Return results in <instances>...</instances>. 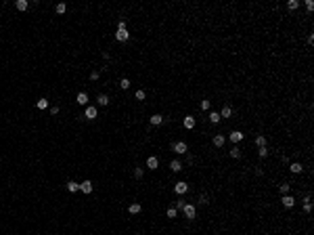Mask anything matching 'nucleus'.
I'll use <instances>...</instances> for the list:
<instances>
[{
  "instance_id": "nucleus-1",
  "label": "nucleus",
  "mask_w": 314,
  "mask_h": 235,
  "mask_svg": "<svg viewBox=\"0 0 314 235\" xmlns=\"http://www.w3.org/2000/svg\"><path fill=\"white\" fill-rule=\"evenodd\" d=\"M182 212H184V216L188 218V221H193V218L197 216V208H195L193 204H184V208H182Z\"/></svg>"
},
{
  "instance_id": "nucleus-2",
  "label": "nucleus",
  "mask_w": 314,
  "mask_h": 235,
  "mask_svg": "<svg viewBox=\"0 0 314 235\" xmlns=\"http://www.w3.org/2000/svg\"><path fill=\"white\" fill-rule=\"evenodd\" d=\"M172 149H174V153H178V155H182V153H186V151H188V145H186L184 141H176Z\"/></svg>"
},
{
  "instance_id": "nucleus-3",
  "label": "nucleus",
  "mask_w": 314,
  "mask_h": 235,
  "mask_svg": "<svg viewBox=\"0 0 314 235\" xmlns=\"http://www.w3.org/2000/svg\"><path fill=\"white\" fill-rule=\"evenodd\" d=\"M174 191L178 193V195H184L186 191H188V185H186L184 181H178V183L174 185Z\"/></svg>"
},
{
  "instance_id": "nucleus-4",
  "label": "nucleus",
  "mask_w": 314,
  "mask_h": 235,
  "mask_svg": "<svg viewBox=\"0 0 314 235\" xmlns=\"http://www.w3.org/2000/svg\"><path fill=\"white\" fill-rule=\"evenodd\" d=\"M99 116V111H96V107H92V105H88L86 107V111H84V116L82 118H86V120H94V118Z\"/></svg>"
},
{
  "instance_id": "nucleus-5",
  "label": "nucleus",
  "mask_w": 314,
  "mask_h": 235,
  "mask_svg": "<svg viewBox=\"0 0 314 235\" xmlns=\"http://www.w3.org/2000/svg\"><path fill=\"white\" fill-rule=\"evenodd\" d=\"M241 139H243V132H241V130H233V132L228 134V141L233 143V145H237Z\"/></svg>"
},
{
  "instance_id": "nucleus-6",
  "label": "nucleus",
  "mask_w": 314,
  "mask_h": 235,
  "mask_svg": "<svg viewBox=\"0 0 314 235\" xmlns=\"http://www.w3.org/2000/svg\"><path fill=\"white\" fill-rule=\"evenodd\" d=\"M128 38H130L128 30H117V32H115V40H117V42H126Z\"/></svg>"
},
{
  "instance_id": "nucleus-7",
  "label": "nucleus",
  "mask_w": 314,
  "mask_h": 235,
  "mask_svg": "<svg viewBox=\"0 0 314 235\" xmlns=\"http://www.w3.org/2000/svg\"><path fill=\"white\" fill-rule=\"evenodd\" d=\"M157 166H159V160H157L155 155H149V157H147V168H151V170H155Z\"/></svg>"
},
{
  "instance_id": "nucleus-8",
  "label": "nucleus",
  "mask_w": 314,
  "mask_h": 235,
  "mask_svg": "<svg viewBox=\"0 0 314 235\" xmlns=\"http://www.w3.org/2000/svg\"><path fill=\"white\" fill-rule=\"evenodd\" d=\"M80 191H82V193H92V183H90V181L80 183Z\"/></svg>"
},
{
  "instance_id": "nucleus-9",
  "label": "nucleus",
  "mask_w": 314,
  "mask_h": 235,
  "mask_svg": "<svg viewBox=\"0 0 314 235\" xmlns=\"http://www.w3.org/2000/svg\"><path fill=\"white\" fill-rule=\"evenodd\" d=\"M170 168H172V172H180L184 166H182V162H180V160H172V162H170Z\"/></svg>"
},
{
  "instance_id": "nucleus-10",
  "label": "nucleus",
  "mask_w": 314,
  "mask_h": 235,
  "mask_svg": "<svg viewBox=\"0 0 314 235\" xmlns=\"http://www.w3.org/2000/svg\"><path fill=\"white\" fill-rule=\"evenodd\" d=\"M293 204H295V197H291L289 193L283 195V206H285V208H293Z\"/></svg>"
},
{
  "instance_id": "nucleus-11",
  "label": "nucleus",
  "mask_w": 314,
  "mask_h": 235,
  "mask_svg": "<svg viewBox=\"0 0 314 235\" xmlns=\"http://www.w3.org/2000/svg\"><path fill=\"white\" fill-rule=\"evenodd\" d=\"M184 128L186 130H193V128H195V118H193V116H186L184 118Z\"/></svg>"
},
{
  "instance_id": "nucleus-12",
  "label": "nucleus",
  "mask_w": 314,
  "mask_h": 235,
  "mask_svg": "<svg viewBox=\"0 0 314 235\" xmlns=\"http://www.w3.org/2000/svg\"><path fill=\"white\" fill-rule=\"evenodd\" d=\"M140 210H142V206H140L138 201H134V204H130V206H128V212H130V214H138Z\"/></svg>"
},
{
  "instance_id": "nucleus-13",
  "label": "nucleus",
  "mask_w": 314,
  "mask_h": 235,
  "mask_svg": "<svg viewBox=\"0 0 314 235\" xmlns=\"http://www.w3.org/2000/svg\"><path fill=\"white\" fill-rule=\"evenodd\" d=\"M76 103H80V105H86V103H88V94H86V93H78V97H76Z\"/></svg>"
},
{
  "instance_id": "nucleus-14",
  "label": "nucleus",
  "mask_w": 314,
  "mask_h": 235,
  "mask_svg": "<svg viewBox=\"0 0 314 235\" xmlns=\"http://www.w3.org/2000/svg\"><path fill=\"white\" fill-rule=\"evenodd\" d=\"M231 116H233V107L224 105V107H222V111H220V118H231Z\"/></svg>"
},
{
  "instance_id": "nucleus-15",
  "label": "nucleus",
  "mask_w": 314,
  "mask_h": 235,
  "mask_svg": "<svg viewBox=\"0 0 314 235\" xmlns=\"http://www.w3.org/2000/svg\"><path fill=\"white\" fill-rule=\"evenodd\" d=\"M67 191H69V193H76V191H80V183H76V181H69V183H67Z\"/></svg>"
},
{
  "instance_id": "nucleus-16",
  "label": "nucleus",
  "mask_w": 314,
  "mask_h": 235,
  "mask_svg": "<svg viewBox=\"0 0 314 235\" xmlns=\"http://www.w3.org/2000/svg\"><path fill=\"white\" fill-rule=\"evenodd\" d=\"M15 6H17V11H27L29 2H27V0H17V2H15Z\"/></svg>"
},
{
  "instance_id": "nucleus-17",
  "label": "nucleus",
  "mask_w": 314,
  "mask_h": 235,
  "mask_svg": "<svg viewBox=\"0 0 314 235\" xmlns=\"http://www.w3.org/2000/svg\"><path fill=\"white\" fill-rule=\"evenodd\" d=\"M211 143H214V145H216V147H222V145H224V143H226V139H224V137H222V134H216V137H214V139H211Z\"/></svg>"
},
{
  "instance_id": "nucleus-18",
  "label": "nucleus",
  "mask_w": 314,
  "mask_h": 235,
  "mask_svg": "<svg viewBox=\"0 0 314 235\" xmlns=\"http://www.w3.org/2000/svg\"><path fill=\"white\" fill-rule=\"evenodd\" d=\"M151 124H153V126H159V124H163V116H161V114H155V116H151Z\"/></svg>"
},
{
  "instance_id": "nucleus-19",
  "label": "nucleus",
  "mask_w": 314,
  "mask_h": 235,
  "mask_svg": "<svg viewBox=\"0 0 314 235\" xmlns=\"http://www.w3.org/2000/svg\"><path fill=\"white\" fill-rule=\"evenodd\" d=\"M289 170L293 172V174H300V172H302L304 168H302V164H300V162H293V164L289 166Z\"/></svg>"
},
{
  "instance_id": "nucleus-20",
  "label": "nucleus",
  "mask_w": 314,
  "mask_h": 235,
  "mask_svg": "<svg viewBox=\"0 0 314 235\" xmlns=\"http://www.w3.org/2000/svg\"><path fill=\"white\" fill-rule=\"evenodd\" d=\"M228 155H231V157H233V160H239V157H241V149H239V147H237V145H235L233 149H231V151H228Z\"/></svg>"
},
{
  "instance_id": "nucleus-21",
  "label": "nucleus",
  "mask_w": 314,
  "mask_h": 235,
  "mask_svg": "<svg viewBox=\"0 0 314 235\" xmlns=\"http://www.w3.org/2000/svg\"><path fill=\"white\" fill-rule=\"evenodd\" d=\"M266 143H268V139H266V137H264V134H260V137H258V139H256V145H258V149H260V147H266Z\"/></svg>"
},
{
  "instance_id": "nucleus-22",
  "label": "nucleus",
  "mask_w": 314,
  "mask_h": 235,
  "mask_svg": "<svg viewBox=\"0 0 314 235\" xmlns=\"http://www.w3.org/2000/svg\"><path fill=\"white\" fill-rule=\"evenodd\" d=\"M220 120H222V118H220L218 111H211V114H209V122H211V124H218Z\"/></svg>"
},
{
  "instance_id": "nucleus-23",
  "label": "nucleus",
  "mask_w": 314,
  "mask_h": 235,
  "mask_svg": "<svg viewBox=\"0 0 314 235\" xmlns=\"http://www.w3.org/2000/svg\"><path fill=\"white\" fill-rule=\"evenodd\" d=\"M96 101H99V105H109V97H107V94H99V97H96Z\"/></svg>"
},
{
  "instance_id": "nucleus-24",
  "label": "nucleus",
  "mask_w": 314,
  "mask_h": 235,
  "mask_svg": "<svg viewBox=\"0 0 314 235\" xmlns=\"http://www.w3.org/2000/svg\"><path fill=\"white\" fill-rule=\"evenodd\" d=\"M55 11H57V13H59V15H63V13H65V11H67V4H65V2H59V4H57V6H55Z\"/></svg>"
},
{
  "instance_id": "nucleus-25",
  "label": "nucleus",
  "mask_w": 314,
  "mask_h": 235,
  "mask_svg": "<svg viewBox=\"0 0 314 235\" xmlns=\"http://www.w3.org/2000/svg\"><path fill=\"white\" fill-rule=\"evenodd\" d=\"M130 84H132V82H130L128 78H122V80H119V88H124V90H128V88H130Z\"/></svg>"
},
{
  "instance_id": "nucleus-26",
  "label": "nucleus",
  "mask_w": 314,
  "mask_h": 235,
  "mask_svg": "<svg viewBox=\"0 0 314 235\" xmlns=\"http://www.w3.org/2000/svg\"><path fill=\"white\" fill-rule=\"evenodd\" d=\"M287 6H289V11H295V9H300V2H297V0H289Z\"/></svg>"
},
{
  "instance_id": "nucleus-27",
  "label": "nucleus",
  "mask_w": 314,
  "mask_h": 235,
  "mask_svg": "<svg viewBox=\"0 0 314 235\" xmlns=\"http://www.w3.org/2000/svg\"><path fill=\"white\" fill-rule=\"evenodd\" d=\"M36 105H38V109H46V107H48V99H40Z\"/></svg>"
},
{
  "instance_id": "nucleus-28",
  "label": "nucleus",
  "mask_w": 314,
  "mask_h": 235,
  "mask_svg": "<svg viewBox=\"0 0 314 235\" xmlns=\"http://www.w3.org/2000/svg\"><path fill=\"white\" fill-rule=\"evenodd\" d=\"M289 187H291V185H287V183H283V185H279V191L283 193V195H287V193H289Z\"/></svg>"
},
{
  "instance_id": "nucleus-29",
  "label": "nucleus",
  "mask_w": 314,
  "mask_h": 235,
  "mask_svg": "<svg viewBox=\"0 0 314 235\" xmlns=\"http://www.w3.org/2000/svg\"><path fill=\"white\" fill-rule=\"evenodd\" d=\"M258 155H260L262 160H264V157H268V147H260V149H258Z\"/></svg>"
},
{
  "instance_id": "nucleus-30",
  "label": "nucleus",
  "mask_w": 314,
  "mask_h": 235,
  "mask_svg": "<svg viewBox=\"0 0 314 235\" xmlns=\"http://www.w3.org/2000/svg\"><path fill=\"white\" fill-rule=\"evenodd\" d=\"M199 204H203V206H205V204H209L207 193H201V195H199Z\"/></svg>"
},
{
  "instance_id": "nucleus-31",
  "label": "nucleus",
  "mask_w": 314,
  "mask_h": 235,
  "mask_svg": "<svg viewBox=\"0 0 314 235\" xmlns=\"http://www.w3.org/2000/svg\"><path fill=\"white\" fill-rule=\"evenodd\" d=\"M142 174H145L142 168H134V178H142Z\"/></svg>"
},
{
  "instance_id": "nucleus-32",
  "label": "nucleus",
  "mask_w": 314,
  "mask_h": 235,
  "mask_svg": "<svg viewBox=\"0 0 314 235\" xmlns=\"http://www.w3.org/2000/svg\"><path fill=\"white\" fill-rule=\"evenodd\" d=\"M176 214H178L176 208H168V216H170V218H176Z\"/></svg>"
},
{
  "instance_id": "nucleus-33",
  "label": "nucleus",
  "mask_w": 314,
  "mask_h": 235,
  "mask_svg": "<svg viewBox=\"0 0 314 235\" xmlns=\"http://www.w3.org/2000/svg\"><path fill=\"white\" fill-rule=\"evenodd\" d=\"M145 97H147L145 90H136V99H138V101H145Z\"/></svg>"
},
{
  "instance_id": "nucleus-34",
  "label": "nucleus",
  "mask_w": 314,
  "mask_h": 235,
  "mask_svg": "<svg viewBox=\"0 0 314 235\" xmlns=\"http://www.w3.org/2000/svg\"><path fill=\"white\" fill-rule=\"evenodd\" d=\"M184 204H186L184 200H178V201H176V210H182V208H184Z\"/></svg>"
},
{
  "instance_id": "nucleus-35",
  "label": "nucleus",
  "mask_w": 314,
  "mask_h": 235,
  "mask_svg": "<svg viewBox=\"0 0 314 235\" xmlns=\"http://www.w3.org/2000/svg\"><path fill=\"white\" fill-rule=\"evenodd\" d=\"M304 210H306V212H312V204H310V201H304Z\"/></svg>"
},
{
  "instance_id": "nucleus-36",
  "label": "nucleus",
  "mask_w": 314,
  "mask_h": 235,
  "mask_svg": "<svg viewBox=\"0 0 314 235\" xmlns=\"http://www.w3.org/2000/svg\"><path fill=\"white\" fill-rule=\"evenodd\" d=\"M306 9H308V11H314V2H312V0H306Z\"/></svg>"
},
{
  "instance_id": "nucleus-37",
  "label": "nucleus",
  "mask_w": 314,
  "mask_h": 235,
  "mask_svg": "<svg viewBox=\"0 0 314 235\" xmlns=\"http://www.w3.org/2000/svg\"><path fill=\"white\" fill-rule=\"evenodd\" d=\"M201 109L207 111V109H209V101H201Z\"/></svg>"
},
{
  "instance_id": "nucleus-38",
  "label": "nucleus",
  "mask_w": 314,
  "mask_h": 235,
  "mask_svg": "<svg viewBox=\"0 0 314 235\" xmlns=\"http://www.w3.org/2000/svg\"><path fill=\"white\" fill-rule=\"evenodd\" d=\"M99 78H101V74H99V71H92V74H90V80H99Z\"/></svg>"
},
{
  "instance_id": "nucleus-39",
  "label": "nucleus",
  "mask_w": 314,
  "mask_h": 235,
  "mask_svg": "<svg viewBox=\"0 0 314 235\" xmlns=\"http://www.w3.org/2000/svg\"><path fill=\"white\" fill-rule=\"evenodd\" d=\"M50 114H52V116H57V114H59V105H52V107H50Z\"/></svg>"
}]
</instances>
